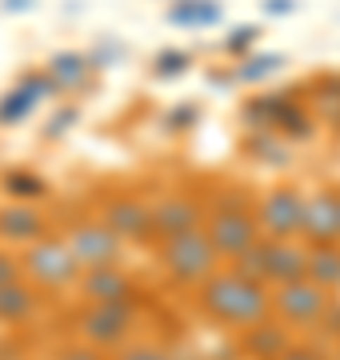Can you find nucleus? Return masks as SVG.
Returning <instances> with one entry per match:
<instances>
[{
    "label": "nucleus",
    "mask_w": 340,
    "mask_h": 360,
    "mask_svg": "<svg viewBox=\"0 0 340 360\" xmlns=\"http://www.w3.org/2000/svg\"><path fill=\"white\" fill-rule=\"evenodd\" d=\"M216 245L209 240V232L204 229H192V232H181V236H169V240H160V264L169 272L172 284H184V288H192V284H204L216 272Z\"/></svg>",
    "instance_id": "obj_5"
},
{
    "label": "nucleus",
    "mask_w": 340,
    "mask_h": 360,
    "mask_svg": "<svg viewBox=\"0 0 340 360\" xmlns=\"http://www.w3.org/2000/svg\"><path fill=\"white\" fill-rule=\"evenodd\" d=\"M25 281L44 288V292H56V288H68V284H80L84 269H80L77 252L65 236H40L37 245H25Z\"/></svg>",
    "instance_id": "obj_6"
},
{
    "label": "nucleus",
    "mask_w": 340,
    "mask_h": 360,
    "mask_svg": "<svg viewBox=\"0 0 340 360\" xmlns=\"http://www.w3.org/2000/svg\"><path fill=\"white\" fill-rule=\"evenodd\" d=\"M100 220L124 240H148L152 236V205H144V200H136L129 193L108 196L100 205Z\"/></svg>",
    "instance_id": "obj_14"
},
{
    "label": "nucleus",
    "mask_w": 340,
    "mask_h": 360,
    "mask_svg": "<svg viewBox=\"0 0 340 360\" xmlns=\"http://www.w3.org/2000/svg\"><path fill=\"white\" fill-rule=\"evenodd\" d=\"M117 360H169V356H164L157 345H129Z\"/></svg>",
    "instance_id": "obj_31"
},
{
    "label": "nucleus",
    "mask_w": 340,
    "mask_h": 360,
    "mask_svg": "<svg viewBox=\"0 0 340 360\" xmlns=\"http://www.w3.org/2000/svg\"><path fill=\"white\" fill-rule=\"evenodd\" d=\"M204 205L197 196H184V193H172V196H160L152 205V236L157 240H169V236H181V232H192V229H204Z\"/></svg>",
    "instance_id": "obj_13"
},
{
    "label": "nucleus",
    "mask_w": 340,
    "mask_h": 360,
    "mask_svg": "<svg viewBox=\"0 0 340 360\" xmlns=\"http://www.w3.org/2000/svg\"><path fill=\"white\" fill-rule=\"evenodd\" d=\"M276 360H325V356H320L316 348H308V345H288Z\"/></svg>",
    "instance_id": "obj_32"
},
{
    "label": "nucleus",
    "mask_w": 340,
    "mask_h": 360,
    "mask_svg": "<svg viewBox=\"0 0 340 360\" xmlns=\"http://www.w3.org/2000/svg\"><path fill=\"white\" fill-rule=\"evenodd\" d=\"M256 220L261 232L273 240H296L301 236V220H304V193L296 184H276L256 200Z\"/></svg>",
    "instance_id": "obj_9"
},
{
    "label": "nucleus",
    "mask_w": 340,
    "mask_h": 360,
    "mask_svg": "<svg viewBox=\"0 0 340 360\" xmlns=\"http://www.w3.org/2000/svg\"><path fill=\"white\" fill-rule=\"evenodd\" d=\"M244 156L249 160H256V165H268V168H280L288 165V141L280 136V132L273 129H249V136H244Z\"/></svg>",
    "instance_id": "obj_20"
},
{
    "label": "nucleus",
    "mask_w": 340,
    "mask_h": 360,
    "mask_svg": "<svg viewBox=\"0 0 340 360\" xmlns=\"http://www.w3.org/2000/svg\"><path fill=\"white\" fill-rule=\"evenodd\" d=\"M60 360H105L100 356V348H92V345H77V348H68Z\"/></svg>",
    "instance_id": "obj_34"
},
{
    "label": "nucleus",
    "mask_w": 340,
    "mask_h": 360,
    "mask_svg": "<svg viewBox=\"0 0 340 360\" xmlns=\"http://www.w3.org/2000/svg\"><path fill=\"white\" fill-rule=\"evenodd\" d=\"M256 40H261V28L256 25H240L228 32V40H224V52L233 56V60H244L249 52H256Z\"/></svg>",
    "instance_id": "obj_27"
},
{
    "label": "nucleus",
    "mask_w": 340,
    "mask_h": 360,
    "mask_svg": "<svg viewBox=\"0 0 340 360\" xmlns=\"http://www.w3.org/2000/svg\"><path fill=\"white\" fill-rule=\"evenodd\" d=\"M332 309V292L316 281H292L273 288V316H280L292 328H308V324H320L325 312Z\"/></svg>",
    "instance_id": "obj_8"
},
{
    "label": "nucleus",
    "mask_w": 340,
    "mask_h": 360,
    "mask_svg": "<svg viewBox=\"0 0 340 360\" xmlns=\"http://www.w3.org/2000/svg\"><path fill=\"white\" fill-rule=\"evenodd\" d=\"M89 60H92V72H96V68H108L112 60H117V49H92Z\"/></svg>",
    "instance_id": "obj_35"
},
{
    "label": "nucleus",
    "mask_w": 340,
    "mask_h": 360,
    "mask_svg": "<svg viewBox=\"0 0 340 360\" xmlns=\"http://www.w3.org/2000/svg\"><path fill=\"white\" fill-rule=\"evenodd\" d=\"M65 240L72 245V252H77L84 272L105 269V264H120V252H124V236H117L105 220H77L65 232Z\"/></svg>",
    "instance_id": "obj_10"
},
{
    "label": "nucleus",
    "mask_w": 340,
    "mask_h": 360,
    "mask_svg": "<svg viewBox=\"0 0 340 360\" xmlns=\"http://www.w3.org/2000/svg\"><path fill=\"white\" fill-rule=\"evenodd\" d=\"M301 240L308 245H340V188H316L304 196Z\"/></svg>",
    "instance_id": "obj_12"
},
{
    "label": "nucleus",
    "mask_w": 340,
    "mask_h": 360,
    "mask_svg": "<svg viewBox=\"0 0 340 360\" xmlns=\"http://www.w3.org/2000/svg\"><path fill=\"white\" fill-rule=\"evenodd\" d=\"M80 292L92 304H100V300H132L136 284H132V276L120 264H105V269H89L80 276Z\"/></svg>",
    "instance_id": "obj_17"
},
{
    "label": "nucleus",
    "mask_w": 340,
    "mask_h": 360,
    "mask_svg": "<svg viewBox=\"0 0 340 360\" xmlns=\"http://www.w3.org/2000/svg\"><path fill=\"white\" fill-rule=\"evenodd\" d=\"M280 68H285V52H249L244 60H236L233 80L236 84H261V80H268Z\"/></svg>",
    "instance_id": "obj_24"
},
{
    "label": "nucleus",
    "mask_w": 340,
    "mask_h": 360,
    "mask_svg": "<svg viewBox=\"0 0 340 360\" xmlns=\"http://www.w3.org/2000/svg\"><path fill=\"white\" fill-rule=\"evenodd\" d=\"M16 281H25V260L13 257V252H0V288Z\"/></svg>",
    "instance_id": "obj_30"
},
{
    "label": "nucleus",
    "mask_w": 340,
    "mask_h": 360,
    "mask_svg": "<svg viewBox=\"0 0 340 360\" xmlns=\"http://www.w3.org/2000/svg\"><path fill=\"white\" fill-rule=\"evenodd\" d=\"M192 68V52L188 49H160L152 56V77L160 80H172V77H184Z\"/></svg>",
    "instance_id": "obj_26"
},
{
    "label": "nucleus",
    "mask_w": 340,
    "mask_h": 360,
    "mask_svg": "<svg viewBox=\"0 0 340 360\" xmlns=\"http://www.w3.org/2000/svg\"><path fill=\"white\" fill-rule=\"evenodd\" d=\"M77 120H80V108H77V104H65V108H56L53 120L44 124V136H48V141H60V136H65Z\"/></svg>",
    "instance_id": "obj_29"
},
{
    "label": "nucleus",
    "mask_w": 340,
    "mask_h": 360,
    "mask_svg": "<svg viewBox=\"0 0 340 360\" xmlns=\"http://www.w3.org/2000/svg\"><path fill=\"white\" fill-rule=\"evenodd\" d=\"M233 269H240L252 281H264V284H273V288H280V284H292V281L308 276V245L261 236L244 257L233 260Z\"/></svg>",
    "instance_id": "obj_4"
},
{
    "label": "nucleus",
    "mask_w": 340,
    "mask_h": 360,
    "mask_svg": "<svg viewBox=\"0 0 340 360\" xmlns=\"http://www.w3.org/2000/svg\"><path fill=\"white\" fill-rule=\"evenodd\" d=\"M132 321H136V309L132 300H100V304H84L77 312V333L84 345L92 348H117L120 340H129Z\"/></svg>",
    "instance_id": "obj_7"
},
{
    "label": "nucleus",
    "mask_w": 340,
    "mask_h": 360,
    "mask_svg": "<svg viewBox=\"0 0 340 360\" xmlns=\"http://www.w3.org/2000/svg\"><path fill=\"white\" fill-rule=\"evenodd\" d=\"M0 188L13 200H25V205H32V200H40V196L48 193L44 176L32 172V168H8V172H0Z\"/></svg>",
    "instance_id": "obj_25"
},
{
    "label": "nucleus",
    "mask_w": 340,
    "mask_h": 360,
    "mask_svg": "<svg viewBox=\"0 0 340 360\" xmlns=\"http://www.w3.org/2000/svg\"><path fill=\"white\" fill-rule=\"evenodd\" d=\"M197 104L192 101H184V104H172L169 112H164V129L169 132H184V129H192V124H197Z\"/></svg>",
    "instance_id": "obj_28"
},
{
    "label": "nucleus",
    "mask_w": 340,
    "mask_h": 360,
    "mask_svg": "<svg viewBox=\"0 0 340 360\" xmlns=\"http://www.w3.org/2000/svg\"><path fill=\"white\" fill-rule=\"evenodd\" d=\"M200 309L224 328L244 333L273 316V288L264 281L244 276L240 269H216L200 284Z\"/></svg>",
    "instance_id": "obj_1"
},
{
    "label": "nucleus",
    "mask_w": 340,
    "mask_h": 360,
    "mask_svg": "<svg viewBox=\"0 0 340 360\" xmlns=\"http://www.w3.org/2000/svg\"><path fill=\"white\" fill-rule=\"evenodd\" d=\"M204 232H209V240L216 245L224 260H240L249 252L256 240H261V220H256V208L249 205V196H221L216 205H212L209 220H204Z\"/></svg>",
    "instance_id": "obj_3"
},
{
    "label": "nucleus",
    "mask_w": 340,
    "mask_h": 360,
    "mask_svg": "<svg viewBox=\"0 0 340 360\" xmlns=\"http://www.w3.org/2000/svg\"><path fill=\"white\" fill-rule=\"evenodd\" d=\"M224 20V4L221 0H172L169 8V25L176 28H204Z\"/></svg>",
    "instance_id": "obj_22"
},
{
    "label": "nucleus",
    "mask_w": 340,
    "mask_h": 360,
    "mask_svg": "<svg viewBox=\"0 0 340 360\" xmlns=\"http://www.w3.org/2000/svg\"><path fill=\"white\" fill-rule=\"evenodd\" d=\"M308 281L340 288V245H308Z\"/></svg>",
    "instance_id": "obj_23"
},
{
    "label": "nucleus",
    "mask_w": 340,
    "mask_h": 360,
    "mask_svg": "<svg viewBox=\"0 0 340 360\" xmlns=\"http://www.w3.org/2000/svg\"><path fill=\"white\" fill-rule=\"evenodd\" d=\"M240 116H244L249 129H273L288 144L313 141L316 129H320L313 108L304 104V92H256V96L244 101Z\"/></svg>",
    "instance_id": "obj_2"
},
{
    "label": "nucleus",
    "mask_w": 340,
    "mask_h": 360,
    "mask_svg": "<svg viewBox=\"0 0 340 360\" xmlns=\"http://www.w3.org/2000/svg\"><path fill=\"white\" fill-rule=\"evenodd\" d=\"M40 236H48V220L37 205L13 200V205L0 208V240L8 245H37Z\"/></svg>",
    "instance_id": "obj_15"
},
{
    "label": "nucleus",
    "mask_w": 340,
    "mask_h": 360,
    "mask_svg": "<svg viewBox=\"0 0 340 360\" xmlns=\"http://www.w3.org/2000/svg\"><path fill=\"white\" fill-rule=\"evenodd\" d=\"M304 104L313 108L316 124L328 132H340V72H316L304 80Z\"/></svg>",
    "instance_id": "obj_16"
},
{
    "label": "nucleus",
    "mask_w": 340,
    "mask_h": 360,
    "mask_svg": "<svg viewBox=\"0 0 340 360\" xmlns=\"http://www.w3.org/2000/svg\"><path fill=\"white\" fill-rule=\"evenodd\" d=\"M261 8L268 16H292V13H296V0H264Z\"/></svg>",
    "instance_id": "obj_33"
},
{
    "label": "nucleus",
    "mask_w": 340,
    "mask_h": 360,
    "mask_svg": "<svg viewBox=\"0 0 340 360\" xmlns=\"http://www.w3.org/2000/svg\"><path fill=\"white\" fill-rule=\"evenodd\" d=\"M288 345H292V340H288V324L273 321V316L240 333V348H244L252 360H276Z\"/></svg>",
    "instance_id": "obj_18"
},
{
    "label": "nucleus",
    "mask_w": 340,
    "mask_h": 360,
    "mask_svg": "<svg viewBox=\"0 0 340 360\" xmlns=\"http://www.w3.org/2000/svg\"><path fill=\"white\" fill-rule=\"evenodd\" d=\"M48 72L56 77V84L65 92H80V89H89V80H92V60H89V52H77V49H60L48 56Z\"/></svg>",
    "instance_id": "obj_19"
},
{
    "label": "nucleus",
    "mask_w": 340,
    "mask_h": 360,
    "mask_svg": "<svg viewBox=\"0 0 340 360\" xmlns=\"http://www.w3.org/2000/svg\"><path fill=\"white\" fill-rule=\"evenodd\" d=\"M37 312V284L16 281L0 288V324H25Z\"/></svg>",
    "instance_id": "obj_21"
},
{
    "label": "nucleus",
    "mask_w": 340,
    "mask_h": 360,
    "mask_svg": "<svg viewBox=\"0 0 340 360\" xmlns=\"http://www.w3.org/2000/svg\"><path fill=\"white\" fill-rule=\"evenodd\" d=\"M37 0H0V8L4 13H25V8H32Z\"/></svg>",
    "instance_id": "obj_36"
},
{
    "label": "nucleus",
    "mask_w": 340,
    "mask_h": 360,
    "mask_svg": "<svg viewBox=\"0 0 340 360\" xmlns=\"http://www.w3.org/2000/svg\"><path fill=\"white\" fill-rule=\"evenodd\" d=\"M60 92H65V89L56 84V77L48 72V68H32V72H25L13 89L0 96V129H13V124H20L25 116H32V108H37L40 101L60 96Z\"/></svg>",
    "instance_id": "obj_11"
}]
</instances>
